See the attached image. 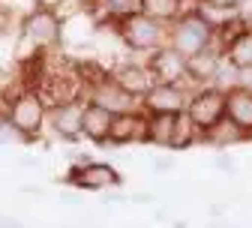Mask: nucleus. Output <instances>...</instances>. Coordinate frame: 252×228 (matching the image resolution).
<instances>
[{
  "label": "nucleus",
  "instance_id": "1",
  "mask_svg": "<svg viewBox=\"0 0 252 228\" xmlns=\"http://www.w3.org/2000/svg\"><path fill=\"white\" fill-rule=\"evenodd\" d=\"M117 36L126 42V48L141 51V54H153L168 45V33L159 21H153L141 12H126L117 18Z\"/></svg>",
  "mask_w": 252,
  "mask_h": 228
},
{
  "label": "nucleus",
  "instance_id": "2",
  "mask_svg": "<svg viewBox=\"0 0 252 228\" xmlns=\"http://www.w3.org/2000/svg\"><path fill=\"white\" fill-rule=\"evenodd\" d=\"M216 39V30L198 15V12H186L174 21V27L168 30V45L180 54V57H195L201 51H207Z\"/></svg>",
  "mask_w": 252,
  "mask_h": 228
},
{
  "label": "nucleus",
  "instance_id": "3",
  "mask_svg": "<svg viewBox=\"0 0 252 228\" xmlns=\"http://www.w3.org/2000/svg\"><path fill=\"white\" fill-rule=\"evenodd\" d=\"M6 117L24 138H36L42 132V123L48 120V105L39 99L36 90H21L18 96H12Z\"/></svg>",
  "mask_w": 252,
  "mask_h": 228
},
{
  "label": "nucleus",
  "instance_id": "4",
  "mask_svg": "<svg viewBox=\"0 0 252 228\" xmlns=\"http://www.w3.org/2000/svg\"><path fill=\"white\" fill-rule=\"evenodd\" d=\"M87 105H99L111 114H129V111H141V99L132 96L129 90H123L111 75L99 78L96 84L87 87Z\"/></svg>",
  "mask_w": 252,
  "mask_h": 228
},
{
  "label": "nucleus",
  "instance_id": "5",
  "mask_svg": "<svg viewBox=\"0 0 252 228\" xmlns=\"http://www.w3.org/2000/svg\"><path fill=\"white\" fill-rule=\"evenodd\" d=\"M186 114L201 129V135H204L207 129H213L219 120L225 117V93H219L213 87H198L192 96H189Z\"/></svg>",
  "mask_w": 252,
  "mask_h": 228
},
{
  "label": "nucleus",
  "instance_id": "6",
  "mask_svg": "<svg viewBox=\"0 0 252 228\" xmlns=\"http://www.w3.org/2000/svg\"><path fill=\"white\" fill-rule=\"evenodd\" d=\"M192 93L195 90L186 84H153L141 96V108L147 114H183Z\"/></svg>",
  "mask_w": 252,
  "mask_h": 228
},
{
  "label": "nucleus",
  "instance_id": "7",
  "mask_svg": "<svg viewBox=\"0 0 252 228\" xmlns=\"http://www.w3.org/2000/svg\"><path fill=\"white\" fill-rule=\"evenodd\" d=\"M147 69L153 75V84H186V87L192 84L189 81V69H186V57H180L171 45L153 51L147 60Z\"/></svg>",
  "mask_w": 252,
  "mask_h": 228
},
{
  "label": "nucleus",
  "instance_id": "8",
  "mask_svg": "<svg viewBox=\"0 0 252 228\" xmlns=\"http://www.w3.org/2000/svg\"><path fill=\"white\" fill-rule=\"evenodd\" d=\"M60 18L54 9H36V12H30L24 27H21V33H24V42L27 45H33V48H48L60 39Z\"/></svg>",
  "mask_w": 252,
  "mask_h": 228
},
{
  "label": "nucleus",
  "instance_id": "9",
  "mask_svg": "<svg viewBox=\"0 0 252 228\" xmlns=\"http://www.w3.org/2000/svg\"><path fill=\"white\" fill-rule=\"evenodd\" d=\"M84 105L87 102H63L48 108V123L54 129V135L60 138H78L84 126Z\"/></svg>",
  "mask_w": 252,
  "mask_h": 228
},
{
  "label": "nucleus",
  "instance_id": "10",
  "mask_svg": "<svg viewBox=\"0 0 252 228\" xmlns=\"http://www.w3.org/2000/svg\"><path fill=\"white\" fill-rule=\"evenodd\" d=\"M111 144H132V141H147V114L144 111H129V114H114L111 132H108Z\"/></svg>",
  "mask_w": 252,
  "mask_h": 228
},
{
  "label": "nucleus",
  "instance_id": "11",
  "mask_svg": "<svg viewBox=\"0 0 252 228\" xmlns=\"http://www.w3.org/2000/svg\"><path fill=\"white\" fill-rule=\"evenodd\" d=\"M69 180L75 186H81V189H108V186L120 183V174L108 165V162H84V165L72 168Z\"/></svg>",
  "mask_w": 252,
  "mask_h": 228
},
{
  "label": "nucleus",
  "instance_id": "12",
  "mask_svg": "<svg viewBox=\"0 0 252 228\" xmlns=\"http://www.w3.org/2000/svg\"><path fill=\"white\" fill-rule=\"evenodd\" d=\"M192 12H198L213 30H222V27H228L231 21H237L243 9H240L237 3H225V0H195Z\"/></svg>",
  "mask_w": 252,
  "mask_h": 228
},
{
  "label": "nucleus",
  "instance_id": "13",
  "mask_svg": "<svg viewBox=\"0 0 252 228\" xmlns=\"http://www.w3.org/2000/svg\"><path fill=\"white\" fill-rule=\"evenodd\" d=\"M111 78H114L123 90H129L132 96H138V99L153 87V75H150L147 66H141V63H123V66H117V69L111 72Z\"/></svg>",
  "mask_w": 252,
  "mask_h": 228
},
{
  "label": "nucleus",
  "instance_id": "14",
  "mask_svg": "<svg viewBox=\"0 0 252 228\" xmlns=\"http://www.w3.org/2000/svg\"><path fill=\"white\" fill-rule=\"evenodd\" d=\"M225 117L237 129H243L246 135H252V93H246V90L225 93Z\"/></svg>",
  "mask_w": 252,
  "mask_h": 228
},
{
  "label": "nucleus",
  "instance_id": "15",
  "mask_svg": "<svg viewBox=\"0 0 252 228\" xmlns=\"http://www.w3.org/2000/svg\"><path fill=\"white\" fill-rule=\"evenodd\" d=\"M111 123H114V114L99 108V105H84V126H81V135H87L90 141H108V132H111Z\"/></svg>",
  "mask_w": 252,
  "mask_h": 228
},
{
  "label": "nucleus",
  "instance_id": "16",
  "mask_svg": "<svg viewBox=\"0 0 252 228\" xmlns=\"http://www.w3.org/2000/svg\"><path fill=\"white\" fill-rule=\"evenodd\" d=\"M138 12L159 24H165V21L174 24L180 15L189 12V6H186V0H138Z\"/></svg>",
  "mask_w": 252,
  "mask_h": 228
},
{
  "label": "nucleus",
  "instance_id": "17",
  "mask_svg": "<svg viewBox=\"0 0 252 228\" xmlns=\"http://www.w3.org/2000/svg\"><path fill=\"white\" fill-rule=\"evenodd\" d=\"M174 120H177V114H147V141L171 147Z\"/></svg>",
  "mask_w": 252,
  "mask_h": 228
},
{
  "label": "nucleus",
  "instance_id": "18",
  "mask_svg": "<svg viewBox=\"0 0 252 228\" xmlns=\"http://www.w3.org/2000/svg\"><path fill=\"white\" fill-rule=\"evenodd\" d=\"M225 57L234 63L237 69H249L252 66V30H240V33L228 42Z\"/></svg>",
  "mask_w": 252,
  "mask_h": 228
},
{
  "label": "nucleus",
  "instance_id": "19",
  "mask_svg": "<svg viewBox=\"0 0 252 228\" xmlns=\"http://www.w3.org/2000/svg\"><path fill=\"white\" fill-rule=\"evenodd\" d=\"M201 138L210 141V144H216V147H228V144H237V141H243V138H249V135L243 132V129H237L228 117H222L213 129H207Z\"/></svg>",
  "mask_w": 252,
  "mask_h": 228
},
{
  "label": "nucleus",
  "instance_id": "20",
  "mask_svg": "<svg viewBox=\"0 0 252 228\" xmlns=\"http://www.w3.org/2000/svg\"><path fill=\"white\" fill-rule=\"evenodd\" d=\"M195 138H201V129L189 120V114L183 111V114H177V120H174V132H171V147L174 150H183V147H189V144H195Z\"/></svg>",
  "mask_w": 252,
  "mask_h": 228
},
{
  "label": "nucleus",
  "instance_id": "21",
  "mask_svg": "<svg viewBox=\"0 0 252 228\" xmlns=\"http://www.w3.org/2000/svg\"><path fill=\"white\" fill-rule=\"evenodd\" d=\"M12 141H27V138L9 123V117H0V144H12Z\"/></svg>",
  "mask_w": 252,
  "mask_h": 228
},
{
  "label": "nucleus",
  "instance_id": "22",
  "mask_svg": "<svg viewBox=\"0 0 252 228\" xmlns=\"http://www.w3.org/2000/svg\"><path fill=\"white\" fill-rule=\"evenodd\" d=\"M237 90H246V93H252V66L237 72Z\"/></svg>",
  "mask_w": 252,
  "mask_h": 228
},
{
  "label": "nucleus",
  "instance_id": "23",
  "mask_svg": "<svg viewBox=\"0 0 252 228\" xmlns=\"http://www.w3.org/2000/svg\"><path fill=\"white\" fill-rule=\"evenodd\" d=\"M129 3H132V0H129Z\"/></svg>",
  "mask_w": 252,
  "mask_h": 228
}]
</instances>
